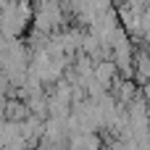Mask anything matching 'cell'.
Masks as SVG:
<instances>
[{"mask_svg":"<svg viewBox=\"0 0 150 150\" xmlns=\"http://www.w3.org/2000/svg\"><path fill=\"white\" fill-rule=\"evenodd\" d=\"M140 92H142V98H145V103H148V108H150V82L140 87Z\"/></svg>","mask_w":150,"mask_h":150,"instance_id":"cell-1","label":"cell"},{"mask_svg":"<svg viewBox=\"0 0 150 150\" xmlns=\"http://www.w3.org/2000/svg\"><path fill=\"white\" fill-rule=\"evenodd\" d=\"M34 150H42V148H40V145H37V148H34Z\"/></svg>","mask_w":150,"mask_h":150,"instance_id":"cell-2","label":"cell"}]
</instances>
